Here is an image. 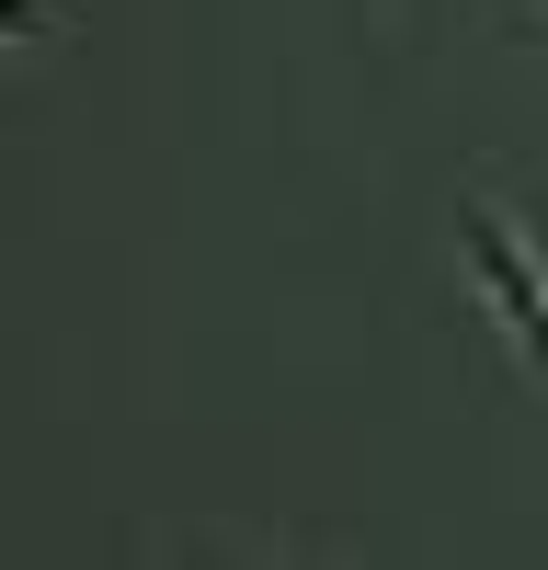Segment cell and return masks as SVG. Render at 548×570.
Segmentation results:
<instances>
[{
    "label": "cell",
    "instance_id": "obj_1",
    "mask_svg": "<svg viewBox=\"0 0 548 570\" xmlns=\"http://www.w3.org/2000/svg\"><path fill=\"white\" fill-rule=\"evenodd\" d=\"M457 240H469V263H480V285H491V308L515 320V343H526V365L548 376V285H537V263L515 252V228H502L491 206H469V217H457Z\"/></svg>",
    "mask_w": 548,
    "mask_h": 570
}]
</instances>
